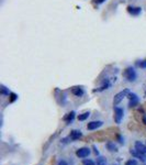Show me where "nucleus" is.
I'll list each match as a JSON object with an SVG mask.
<instances>
[{
  "instance_id": "obj_1",
  "label": "nucleus",
  "mask_w": 146,
  "mask_h": 165,
  "mask_svg": "<svg viewBox=\"0 0 146 165\" xmlns=\"http://www.w3.org/2000/svg\"><path fill=\"white\" fill-rule=\"evenodd\" d=\"M128 94H130V90H128V89H125V90H123V92H118L116 96H114V99H113V105H114V106L119 105L122 100H123V98L126 97V95H128Z\"/></svg>"
},
{
  "instance_id": "obj_2",
  "label": "nucleus",
  "mask_w": 146,
  "mask_h": 165,
  "mask_svg": "<svg viewBox=\"0 0 146 165\" xmlns=\"http://www.w3.org/2000/svg\"><path fill=\"white\" fill-rule=\"evenodd\" d=\"M124 77H125L128 81H134V80L136 79V77H137V76H136V73H135L134 68L128 67L124 71Z\"/></svg>"
},
{
  "instance_id": "obj_3",
  "label": "nucleus",
  "mask_w": 146,
  "mask_h": 165,
  "mask_svg": "<svg viewBox=\"0 0 146 165\" xmlns=\"http://www.w3.org/2000/svg\"><path fill=\"white\" fill-rule=\"evenodd\" d=\"M122 119H123V109L116 107L114 108V120L116 123H121Z\"/></svg>"
},
{
  "instance_id": "obj_4",
  "label": "nucleus",
  "mask_w": 146,
  "mask_h": 165,
  "mask_svg": "<svg viewBox=\"0 0 146 165\" xmlns=\"http://www.w3.org/2000/svg\"><path fill=\"white\" fill-rule=\"evenodd\" d=\"M89 154H90V150H89L88 147H81V149L76 151V155H77L78 158H80V159L87 158Z\"/></svg>"
},
{
  "instance_id": "obj_5",
  "label": "nucleus",
  "mask_w": 146,
  "mask_h": 165,
  "mask_svg": "<svg viewBox=\"0 0 146 165\" xmlns=\"http://www.w3.org/2000/svg\"><path fill=\"white\" fill-rule=\"evenodd\" d=\"M131 154L135 158L140 159L142 162H146V153H142L135 149V150H131Z\"/></svg>"
},
{
  "instance_id": "obj_6",
  "label": "nucleus",
  "mask_w": 146,
  "mask_h": 165,
  "mask_svg": "<svg viewBox=\"0 0 146 165\" xmlns=\"http://www.w3.org/2000/svg\"><path fill=\"white\" fill-rule=\"evenodd\" d=\"M128 99H130V104H128V106L130 107H135L136 105L139 104V98H137V96L135 95V94H128Z\"/></svg>"
},
{
  "instance_id": "obj_7",
  "label": "nucleus",
  "mask_w": 146,
  "mask_h": 165,
  "mask_svg": "<svg viewBox=\"0 0 146 165\" xmlns=\"http://www.w3.org/2000/svg\"><path fill=\"white\" fill-rule=\"evenodd\" d=\"M102 124H103V122H102V121H92V122L88 123L87 129H88V130H96V129L100 128Z\"/></svg>"
},
{
  "instance_id": "obj_8",
  "label": "nucleus",
  "mask_w": 146,
  "mask_h": 165,
  "mask_svg": "<svg viewBox=\"0 0 146 165\" xmlns=\"http://www.w3.org/2000/svg\"><path fill=\"white\" fill-rule=\"evenodd\" d=\"M81 136H82V133H81L80 130H73V131L70 132V139L74 141L79 140Z\"/></svg>"
},
{
  "instance_id": "obj_9",
  "label": "nucleus",
  "mask_w": 146,
  "mask_h": 165,
  "mask_svg": "<svg viewBox=\"0 0 146 165\" xmlns=\"http://www.w3.org/2000/svg\"><path fill=\"white\" fill-rule=\"evenodd\" d=\"M135 149L142 153H146V144L141 143L140 141H136V142H135Z\"/></svg>"
},
{
  "instance_id": "obj_10",
  "label": "nucleus",
  "mask_w": 146,
  "mask_h": 165,
  "mask_svg": "<svg viewBox=\"0 0 146 165\" xmlns=\"http://www.w3.org/2000/svg\"><path fill=\"white\" fill-rule=\"evenodd\" d=\"M128 11L131 14H134V16H137L139 13L142 11V9L141 8H134V7H128Z\"/></svg>"
},
{
  "instance_id": "obj_11",
  "label": "nucleus",
  "mask_w": 146,
  "mask_h": 165,
  "mask_svg": "<svg viewBox=\"0 0 146 165\" xmlns=\"http://www.w3.org/2000/svg\"><path fill=\"white\" fill-rule=\"evenodd\" d=\"M73 94L75 96H77V97H80V96H82L84 95V90H82V88H78V87H75L73 88Z\"/></svg>"
},
{
  "instance_id": "obj_12",
  "label": "nucleus",
  "mask_w": 146,
  "mask_h": 165,
  "mask_svg": "<svg viewBox=\"0 0 146 165\" xmlns=\"http://www.w3.org/2000/svg\"><path fill=\"white\" fill-rule=\"evenodd\" d=\"M107 147H108V150H109L110 152H116V151H118V150H116V145L113 142H108V143H107Z\"/></svg>"
},
{
  "instance_id": "obj_13",
  "label": "nucleus",
  "mask_w": 146,
  "mask_h": 165,
  "mask_svg": "<svg viewBox=\"0 0 146 165\" xmlns=\"http://www.w3.org/2000/svg\"><path fill=\"white\" fill-rule=\"evenodd\" d=\"M74 118H75V111H72V112H69L67 116L64 117V120L67 121V122H69V121H72Z\"/></svg>"
},
{
  "instance_id": "obj_14",
  "label": "nucleus",
  "mask_w": 146,
  "mask_h": 165,
  "mask_svg": "<svg viewBox=\"0 0 146 165\" xmlns=\"http://www.w3.org/2000/svg\"><path fill=\"white\" fill-rule=\"evenodd\" d=\"M96 165H107V160L104 159L103 156H99L97 159Z\"/></svg>"
},
{
  "instance_id": "obj_15",
  "label": "nucleus",
  "mask_w": 146,
  "mask_h": 165,
  "mask_svg": "<svg viewBox=\"0 0 146 165\" xmlns=\"http://www.w3.org/2000/svg\"><path fill=\"white\" fill-rule=\"evenodd\" d=\"M89 116H90L89 112H84V113H81V115L78 116V120H79V121H84L86 119H88V117Z\"/></svg>"
},
{
  "instance_id": "obj_16",
  "label": "nucleus",
  "mask_w": 146,
  "mask_h": 165,
  "mask_svg": "<svg viewBox=\"0 0 146 165\" xmlns=\"http://www.w3.org/2000/svg\"><path fill=\"white\" fill-rule=\"evenodd\" d=\"M125 165H137V161L134 159H131L125 163Z\"/></svg>"
},
{
  "instance_id": "obj_17",
  "label": "nucleus",
  "mask_w": 146,
  "mask_h": 165,
  "mask_svg": "<svg viewBox=\"0 0 146 165\" xmlns=\"http://www.w3.org/2000/svg\"><path fill=\"white\" fill-rule=\"evenodd\" d=\"M84 165H96V163L91 161V160H85L84 161Z\"/></svg>"
},
{
  "instance_id": "obj_18",
  "label": "nucleus",
  "mask_w": 146,
  "mask_h": 165,
  "mask_svg": "<svg viewBox=\"0 0 146 165\" xmlns=\"http://www.w3.org/2000/svg\"><path fill=\"white\" fill-rule=\"evenodd\" d=\"M1 92H2V94H7V95H9V92L7 90L5 86H2V87H1Z\"/></svg>"
},
{
  "instance_id": "obj_19",
  "label": "nucleus",
  "mask_w": 146,
  "mask_h": 165,
  "mask_svg": "<svg viewBox=\"0 0 146 165\" xmlns=\"http://www.w3.org/2000/svg\"><path fill=\"white\" fill-rule=\"evenodd\" d=\"M11 100H10V101H11V103H12V101H14V100H16V99H17V95H16V94H11Z\"/></svg>"
},
{
  "instance_id": "obj_20",
  "label": "nucleus",
  "mask_w": 146,
  "mask_h": 165,
  "mask_svg": "<svg viewBox=\"0 0 146 165\" xmlns=\"http://www.w3.org/2000/svg\"><path fill=\"white\" fill-rule=\"evenodd\" d=\"M139 65H140L141 67H143V68L146 67V60H145V61H143V63H140Z\"/></svg>"
},
{
  "instance_id": "obj_21",
  "label": "nucleus",
  "mask_w": 146,
  "mask_h": 165,
  "mask_svg": "<svg viewBox=\"0 0 146 165\" xmlns=\"http://www.w3.org/2000/svg\"><path fill=\"white\" fill-rule=\"evenodd\" d=\"M58 165H68V164H67L66 161H61V162L58 163Z\"/></svg>"
},
{
  "instance_id": "obj_22",
  "label": "nucleus",
  "mask_w": 146,
  "mask_h": 165,
  "mask_svg": "<svg viewBox=\"0 0 146 165\" xmlns=\"http://www.w3.org/2000/svg\"><path fill=\"white\" fill-rule=\"evenodd\" d=\"M93 150H95V153H96L97 155H99V152H98V150L96 149V147H93Z\"/></svg>"
},
{
  "instance_id": "obj_23",
  "label": "nucleus",
  "mask_w": 146,
  "mask_h": 165,
  "mask_svg": "<svg viewBox=\"0 0 146 165\" xmlns=\"http://www.w3.org/2000/svg\"><path fill=\"white\" fill-rule=\"evenodd\" d=\"M143 122H144V124L146 126V116L143 117Z\"/></svg>"
},
{
  "instance_id": "obj_24",
  "label": "nucleus",
  "mask_w": 146,
  "mask_h": 165,
  "mask_svg": "<svg viewBox=\"0 0 146 165\" xmlns=\"http://www.w3.org/2000/svg\"><path fill=\"white\" fill-rule=\"evenodd\" d=\"M95 1H97V2H103L104 0H95Z\"/></svg>"
}]
</instances>
